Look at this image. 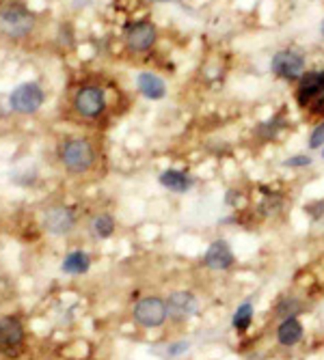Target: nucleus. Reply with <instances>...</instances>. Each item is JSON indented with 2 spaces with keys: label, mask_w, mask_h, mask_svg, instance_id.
<instances>
[{
  "label": "nucleus",
  "mask_w": 324,
  "mask_h": 360,
  "mask_svg": "<svg viewBox=\"0 0 324 360\" xmlns=\"http://www.w3.org/2000/svg\"><path fill=\"white\" fill-rule=\"evenodd\" d=\"M59 156H61L63 167L76 175L87 173L95 162V151H93L91 142L83 140V138H72L68 142H63Z\"/></svg>",
  "instance_id": "1"
},
{
  "label": "nucleus",
  "mask_w": 324,
  "mask_h": 360,
  "mask_svg": "<svg viewBox=\"0 0 324 360\" xmlns=\"http://www.w3.org/2000/svg\"><path fill=\"white\" fill-rule=\"evenodd\" d=\"M35 26V15L22 5H9L0 11V28L9 37H24Z\"/></svg>",
  "instance_id": "2"
},
{
  "label": "nucleus",
  "mask_w": 324,
  "mask_h": 360,
  "mask_svg": "<svg viewBox=\"0 0 324 360\" xmlns=\"http://www.w3.org/2000/svg\"><path fill=\"white\" fill-rule=\"evenodd\" d=\"M167 302L162 298L150 296L136 302L134 306V319L145 326V328H160L167 321Z\"/></svg>",
  "instance_id": "3"
},
{
  "label": "nucleus",
  "mask_w": 324,
  "mask_h": 360,
  "mask_svg": "<svg viewBox=\"0 0 324 360\" xmlns=\"http://www.w3.org/2000/svg\"><path fill=\"white\" fill-rule=\"evenodd\" d=\"M9 104L15 112L32 114V112H37L43 104V91L35 83H24L18 89H13V93L9 95Z\"/></svg>",
  "instance_id": "4"
},
{
  "label": "nucleus",
  "mask_w": 324,
  "mask_h": 360,
  "mask_svg": "<svg viewBox=\"0 0 324 360\" xmlns=\"http://www.w3.org/2000/svg\"><path fill=\"white\" fill-rule=\"evenodd\" d=\"M74 108L78 114H83L87 119H93V117H100L106 108V95L100 87H83L76 97H74Z\"/></svg>",
  "instance_id": "5"
},
{
  "label": "nucleus",
  "mask_w": 324,
  "mask_h": 360,
  "mask_svg": "<svg viewBox=\"0 0 324 360\" xmlns=\"http://www.w3.org/2000/svg\"><path fill=\"white\" fill-rule=\"evenodd\" d=\"M272 72L283 80H294L301 78L305 72V61L294 50H281L272 59Z\"/></svg>",
  "instance_id": "6"
},
{
  "label": "nucleus",
  "mask_w": 324,
  "mask_h": 360,
  "mask_svg": "<svg viewBox=\"0 0 324 360\" xmlns=\"http://www.w3.org/2000/svg\"><path fill=\"white\" fill-rule=\"evenodd\" d=\"M125 43L132 52H145L156 43V26L152 22L130 24L125 30Z\"/></svg>",
  "instance_id": "7"
},
{
  "label": "nucleus",
  "mask_w": 324,
  "mask_h": 360,
  "mask_svg": "<svg viewBox=\"0 0 324 360\" xmlns=\"http://www.w3.org/2000/svg\"><path fill=\"white\" fill-rule=\"evenodd\" d=\"M43 224L52 235H68L76 224V216L70 207L54 205L43 214Z\"/></svg>",
  "instance_id": "8"
},
{
  "label": "nucleus",
  "mask_w": 324,
  "mask_h": 360,
  "mask_svg": "<svg viewBox=\"0 0 324 360\" xmlns=\"http://www.w3.org/2000/svg\"><path fill=\"white\" fill-rule=\"evenodd\" d=\"M165 302H167V315L177 321L190 317L197 310V298L190 291H175Z\"/></svg>",
  "instance_id": "9"
},
{
  "label": "nucleus",
  "mask_w": 324,
  "mask_h": 360,
  "mask_svg": "<svg viewBox=\"0 0 324 360\" xmlns=\"http://www.w3.org/2000/svg\"><path fill=\"white\" fill-rule=\"evenodd\" d=\"M24 328L15 317L0 319V352H13L22 346Z\"/></svg>",
  "instance_id": "10"
},
{
  "label": "nucleus",
  "mask_w": 324,
  "mask_h": 360,
  "mask_svg": "<svg viewBox=\"0 0 324 360\" xmlns=\"http://www.w3.org/2000/svg\"><path fill=\"white\" fill-rule=\"evenodd\" d=\"M322 91H324V72L305 74V76H301V83H298V89H296V100L305 108Z\"/></svg>",
  "instance_id": "11"
},
{
  "label": "nucleus",
  "mask_w": 324,
  "mask_h": 360,
  "mask_svg": "<svg viewBox=\"0 0 324 360\" xmlns=\"http://www.w3.org/2000/svg\"><path fill=\"white\" fill-rule=\"evenodd\" d=\"M203 261L210 270H230L234 266V255L232 248L227 246V242H214L205 251Z\"/></svg>",
  "instance_id": "12"
},
{
  "label": "nucleus",
  "mask_w": 324,
  "mask_h": 360,
  "mask_svg": "<svg viewBox=\"0 0 324 360\" xmlns=\"http://www.w3.org/2000/svg\"><path fill=\"white\" fill-rule=\"evenodd\" d=\"M136 87L145 97H148V100H162L167 93V87H165V83H162V78H158L156 74H150V72L139 74Z\"/></svg>",
  "instance_id": "13"
},
{
  "label": "nucleus",
  "mask_w": 324,
  "mask_h": 360,
  "mask_svg": "<svg viewBox=\"0 0 324 360\" xmlns=\"http://www.w3.org/2000/svg\"><path fill=\"white\" fill-rule=\"evenodd\" d=\"M303 339V326L296 317H285L277 328V341L283 348H292Z\"/></svg>",
  "instance_id": "14"
},
{
  "label": "nucleus",
  "mask_w": 324,
  "mask_h": 360,
  "mask_svg": "<svg viewBox=\"0 0 324 360\" xmlns=\"http://www.w3.org/2000/svg\"><path fill=\"white\" fill-rule=\"evenodd\" d=\"M91 268V259L83 251H72L63 259V272L65 274H85Z\"/></svg>",
  "instance_id": "15"
},
{
  "label": "nucleus",
  "mask_w": 324,
  "mask_h": 360,
  "mask_svg": "<svg viewBox=\"0 0 324 360\" xmlns=\"http://www.w3.org/2000/svg\"><path fill=\"white\" fill-rule=\"evenodd\" d=\"M160 184L165 188H169V190H173V192H186L192 186L190 177H186L180 171H165L160 175Z\"/></svg>",
  "instance_id": "16"
},
{
  "label": "nucleus",
  "mask_w": 324,
  "mask_h": 360,
  "mask_svg": "<svg viewBox=\"0 0 324 360\" xmlns=\"http://www.w3.org/2000/svg\"><path fill=\"white\" fill-rule=\"evenodd\" d=\"M91 229H93V233L97 237L106 240V237H110L112 233H115V220H112L110 214H97L91 222Z\"/></svg>",
  "instance_id": "17"
},
{
  "label": "nucleus",
  "mask_w": 324,
  "mask_h": 360,
  "mask_svg": "<svg viewBox=\"0 0 324 360\" xmlns=\"http://www.w3.org/2000/svg\"><path fill=\"white\" fill-rule=\"evenodd\" d=\"M251 319H253V304L251 302H242L238 306V310L234 313V328L236 330H247Z\"/></svg>",
  "instance_id": "18"
},
{
  "label": "nucleus",
  "mask_w": 324,
  "mask_h": 360,
  "mask_svg": "<svg viewBox=\"0 0 324 360\" xmlns=\"http://www.w3.org/2000/svg\"><path fill=\"white\" fill-rule=\"evenodd\" d=\"M301 310V306L296 304V300H285V302H281L279 304V308H277V313L285 319V317H296V313Z\"/></svg>",
  "instance_id": "19"
},
{
  "label": "nucleus",
  "mask_w": 324,
  "mask_h": 360,
  "mask_svg": "<svg viewBox=\"0 0 324 360\" xmlns=\"http://www.w3.org/2000/svg\"><path fill=\"white\" fill-rule=\"evenodd\" d=\"M310 147L312 149H320V147H324V121L316 125V129L312 132L310 136Z\"/></svg>",
  "instance_id": "20"
},
{
  "label": "nucleus",
  "mask_w": 324,
  "mask_h": 360,
  "mask_svg": "<svg viewBox=\"0 0 324 360\" xmlns=\"http://www.w3.org/2000/svg\"><path fill=\"white\" fill-rule=\"evenodd\" d=\"M310 165H312V160L307 156H292L285 160V167H290V169H301V167H310Z\"/></svg>",
  "instance_id": "21"
},
{
  "label": "nucleus",
  "mask_w": 324,
  "mask_h": 360,
  "mask_svg": "<svg viewBox=\"0 0 324 360\" xmlns=\"http://www.w3.org/2000/svg\"><path fill=\"white\" fill-rule=\"evenodd\" d=\"M305 108H310L312 110V114H324V91L318 95V97H314V100L307 104Z\"/></svg>",
  "instance_id": "22"
},
{
  "label": "nucleus",
  "mask_w": 324,
  "mask_h": 360,
  "mask_svg": "<svg viewBox=\"0 0 324 360\" xmlns=\"http://www.w3.org/2000/svg\"><path fill=\"white\" fill-rule=\"evenodd\" d=\"M184 350H188V343H177V346H171L169 348V354L171 356H180Z\"/></svg>",
  "instance_id": "23"
},
{
  "label": "nucleus",
  "mask_w": 324,
  "mask_h": 360,
  "mask_svg": "<svg viewBox=\"0 0 324 360\" xmlns=\"http://www.w3.org/2000/svg\"><path fill=\"white\" fill-rule=\"evenodd\" d=\"M322 156H324V151H322Z\"/></svg>",
  "instance_id": "24"
},
{
  "label": "nucleus",
  "mask_w": 324,
  "mask_h": 360,
  "mask_svg": "<svg viewBox=\"0 0 324 360\" xmlns=\"http://www.w3.org/2000/svg\"><path fill=\"white\" fill-rule=\"evenodd\" d=\"M322 30H324V28H322Z\"/></svg>",
  "instance_id": "25"
}]
</instances>
